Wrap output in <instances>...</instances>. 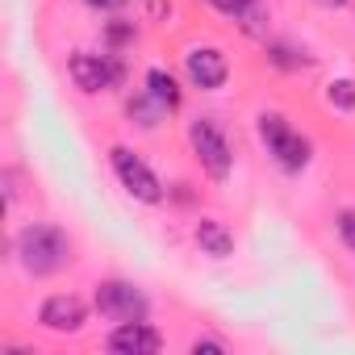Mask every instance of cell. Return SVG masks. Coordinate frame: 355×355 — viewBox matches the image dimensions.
<instances>
[{
	"label": "cell",
	"instance_id": "cell-6",
	"mask_svg": "<svg viewBox=\"0 0 355 355\" xmlns=\"http://www.w3.org/2000/svg\"><path fill=\"white\" fill-rule=\"evenodd\" d=\"M96 309L109 322H142L150 313V301L142 288H134L125 280H101L96 284Z\"/></svg>",
	"mask_w": 355,
	"mask_h": 355
},
{
	"label": "cell",
	"instance_id": "cell-15",
	"mask_svg": "<svg viewBox=\"0 0 355 355\" xmlns=\"http://www.w3.org/2000/svg\"><path fill=\"white\" fill-rule=\"evenodd\" d=\"M334 226H338V239H343V247H347V251H355V209H343Z\"/></svg>",
	"mask_w": 355,
	"mask_h": 355
},
{
	"label": "cell",
	"instance_id": "cell-20",
	"mask_svg": "<svg viewBox=\"0 0 355 355\" xmlns=\"http://www.w3.org/2000/svg\"><path fill=\"white\" fill-rule=\"evenodd\" d=\"M313 5H318V9H343L347 0H313Z\"/></svg>",
	"mask_w": 355,
	"mask_h": 355
},
{
	"label": "cell",
	"instance_id": "cell-17",
	"mask_svg": "<svg viewBox=\"0 0 355 355\" xmlns=\"http://www.w3.org/2000/svg\"><path fill=\"white\" fill-rule=\"evenodd\" d=\"M193 355H226V343L222 338H197L193 343Z\"/></svg>",
	"mask_w": 355,
	"mask_h": 355
},
{
	"label": "cell",
	"instance_id": "cell-16",
	"mask_svg": "<svg viewBox=\"0 0 355 355\" xmlns=\"http://www.w3.org/2000/svg\"><path fill=\"white\" fill-rule=\"evenodd\" d=\"M209 5H214L218 13H226V17H234V21H239V17L255 5V0H209Z\"/></svg>",
	"mask_w": 355,
	"mask_h": 355
},
{
	"label": "cell",
	"instance_id": "cell-19",
	"mask_svg": "<svg viewBox=\"0 0 355 355\" xmlns=\"http://www.w3.org/2000/svg\"><path fill=\"white\" fill-rule=\"evenodd\" d=\"M84 5H92V9H101V13H113V9L125 5V0H84Z\"/></svg>",
	"mask_w": 355,
	"mask_h": 355
},
{
	"label": "cell",
	"instance_id": "cell-10",
	"mask_svg": "<svg viewBox=\"0 0 355 355\" xmlns=\"http://www.w3.org/2000/svg\"><path fill=\"white\" fill-rule=\"evenodd\" d=\"M193 239H197V247H201L209 259H230V255H234V234H230V226L218 222V218H201V222L193 226Z\"/></svg>",
	"mask_w": 355,
	"mask_h": 355
},
{
	"label": "cell",
	"instance_id": "cell-4",
	"mask_svg": "<svg viewBox=\"0 0 355 355\" xmlns=\"http://www.w3.org/2000/svg\"><path fill=\"white\" fill-rule=\"evenodd\" d=\"M67 76H71V84L80 88V92H109V88H117L121 84V76H125V67H121V59L117 55H96V51H76L71 59H67Z\"/></svg>",
	"mask_w": 355,
	"mask_h": 355
},
{
	"label": "cell",
	"instance_id": "cell-7",
	"mask_svg": "<svg viewBox=\"0 0 355 355\" xmlns=\"http://www.w3.org/2000/svg\"><path fill=\"white\" fill-rule=\"evenodd\" d=\"M184 76H189L193 88L218 92V88H226V80H230V59H226L222 46H193V51L184 55Z\"/></svg>",
	"mask_w": 355,
	"mask_h": 355
},
{
	"label": "cell",
	"instance_id": "cell-18",
	"mask_svg": "<svg viewBox=\"0 0 355 355\" xmlns=\"http://www.w3.org/2000/svg\"><path fill=\"white\" fill-rule=\"evenodd\" d=\"M130 38H134V26H121V21L109 26V46H125Z\"/></svg>",
	"mask_w": 355,
	"mask_h": 355
},
{
	"label": "cell",
	"instance_id": "cell-3",
	"mask_svg": "<svg viewBox=\"0 0 355 355\" xmlns=\"http://www.w3.org/2000/svg\"><path fill=\"white\" fill-rule=\"evenodd\" d=\"M255 130H259L268 155H272L284 171H301V167L309 163V138H301V134L288 125L284 113H259Z\"/></svg>",
	"mask_w": 355,
	"mask_h": 355
},
{
	"label": "cell",
	"instance_id": "cell-13",
	"mask_svg": "<svg viewBox=\"0 0 355 355\" xmlns=\"http://www.w3.org/2000/svg\"><path fill=\"white\" fill-rule=\"evenodd\" d=\"M268 59H272L276 67H284V71H293V67H309V59H305V55H297L293 46H280V42H276V46H268Z\"/></svg>",
	"mask_w": 355,
	"mask_h": 355
},
{
	"label": "cell",
	"instance_id": "cell-9",
	"mask_svg": "<svg viewBox=\"0 0 355 355\" xmlns=\"http://www.w3.org/2000/svg\"><path fill=\"white\" fill-rule=\"evenodd\" d=\"M105 347L117 355H155V351H163V334L146 318L142 322H117V330L105 338Z\"/></svg>",
	"mask_w": 355,
	"mask_h": 355
},
{
	"label": "cell",
	"instance_id": "cell-2",
	"mask_svg": "<svg viewBox=\"0 0 355 355\" xmlns=\"http://www.w3.org/2000/svg\"><path fill=\"white\" fill-rule=\"evenodd\" d=\"M189 142H193V155H197V163H201V171L209 175V180H230V171H234V146H230L226 130L214 117L189 121Z\"/></svg>",
	"mask_w": 355,
	"mask_h": 355
},
{
	"label": "cell",
	"instance_id": "cell-5",
	"mask_svg": "<svg viewBox=\"0 0 355 355\" xmlns=\"http://www.w3.org/2000/svg\"><path fill=\"white\" fill-rule=\"evenodd\" d=\"M109 163H113V171H117L121 189H125L134 201H142V205H159V201H163V180H159V175H155L130 146H113V150H109Z\"/></svg>",
	"mask_w": 355,
	"mask_h": 355
},
{
	"label": "cell",
	"instance_id": "cell-14",
	"mask_svg": "<svg viewBox=\"0 0 355 355\" xmlns=\"http://www.w3.org/2000/svg\"><path fill=\"white\" fill-rule=\"evenodd\" d=\"M239 21H243V30H247V34H255V38H259V34L268 30V9L259 5V0H255V5H251V9H247Z\"/></svg>",
	"mask_w": 355,
	"mask_h": 355
},
{
	"label": "cell",
	"instance_id": "cell-8",
	"mask_svg": "<svg viewBox=\"0 0 355 355\" xmlns=\"http://www.w3.org/2000/svg\"><path fill=\"white\" fill-rule=\"evenodd\" d=\"M88 322V305L76 293H55L38 305V326L51 334H80Z\"/></svg>",
	"mask_w": 355,
	"mask_h": 355
},
{
	"label": "cell",
	"instance_id": "cell-1",
	"mask_svg": "<svg viewBox=\"0 0 355 355\" xmlns=\"http://www.w3.org/2000/svg\"><path fill=\"white\" fill-rule=\"evenodd\" d=\"M13 251H17V263L30 276H55L71 259V239L59 226H51V222H34V226H26L17 234V247Z\"/></svg>",
	"mask_w": 355,
	"mask_h": 355
},
{
	"label": "cell",
	"instance_id": "cell-11",
	"mask_svg": "<svg viewBox=\"0 0 355 355\" xmlns=\"http://www.w3.org/2000/svg\"><path fill=\"white\" fill-rule=\"evenodd\" d=\"M146 92H150L167 113L180 109V84H175V76L163 71V67H150V71H146Z\"/></svg>",
	"mask_w": 355,
	"mask_h": 355
},
{
	"label": "cell",
	"instance_id": "cell-12",
	"mask_svg": "<svg viewBox=\"0 0 355 355\" xmlns=\"http://www.w3.org/2000/svg\"><path fill=\"white\" fill-rule=\"evenodd\" d=\"M326 105L338 109V113H351L355 109V80H330L326 84Z\"/></svg>",
	"mask_w": 355,
	"mask_h": 355
}]
</instances>
